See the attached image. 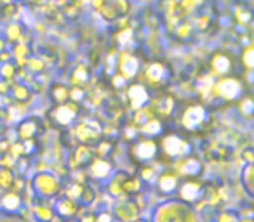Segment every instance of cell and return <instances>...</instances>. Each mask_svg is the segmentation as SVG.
Instances as JSON below:
<instances>
[{"mask_svg": "<svg viewBox=\"0 0 254 222\" xmlns=\"http://www.w3.org/2000/svg\"><path fill=\"white\" fill-rule=\"evenodd\" d=\"M202 120H204V109L202 108H191V109H188L187 115H185V124L190 129L197 127Z\"/></svg>", "mask_w": 254, "mask_h": 222, "instance_id": "obj_1", "label": "cell"}, {"mask_svg": "<svg viewBox=\"0 0 254 222\" xmlns=\"http://www.w3.org/2000/svg\"><path fill=\"white\" fill-rule=\"evenodd\" d=\"M237 82H225V85H223V92H228V95H230V99L233 97V95H235V92L239 90V87H237Z\"/></svg>", "mask_w": 254, "mask_h": 222, "instance_id": "obj_2", "label": "cell"}]
</instances>
